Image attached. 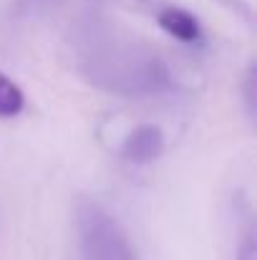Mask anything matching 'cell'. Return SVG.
I'll return each mask as SVG.
<instances>
[{"label":"cell","mask_w":257,"mask_h":260,"mask_svg":"<svg viewBox=\"0 0 257 260\" xmlns=\"http://www.w3.org/2000/svg\"><path fill=\"white\" fill-rule=\"evenodd\" d=\"M164 152V132L154 124H141L121 144V157L131 165H149Z\"/></svg>","instance_id":"3"},{"label":"cell","mask_w":257,"mask_h":260,"mask_svg":"<svg viewBox=\"0 0 257 260\" xmlns=\"http://www.w3.org/2000/svg\"><path fill=\"white\" fill-rule=\"evenodd\" d=\"M157 20H159V25H162L164 33H169L176 41H184V43H194L199 38V33H202L199 20L189 10H184V8H174V5L164 8Z\"/></svg>","instance_id":"4"},{"label":"cell","mask_w":257,"mask_h":260,"mask_svg":"<svg viewBox=\"0 0 257 260\" xmlns=\"http://www.w3.org/2000/svg\"><path fill=\"white\" fill-rule=\"evenodd\" d=\"M81 74L93 86L124 96L154 93L169 84V71L157 53L119 43H106L88 51Z\"/></svg>","instance_id":"1"},{"label":"cell","mask_w":257,"mask_h":260,"mask_svg":"<svg viewBox=\"0 0 257 260\" xmlns=\"http://www.w3.org/2000/svg\"><path fill=\"white\" fill-rule=\"evenodd\" d=\"M25 106V96L23 88L18 86L10 76H5L0 71V119H13L23 111Z\"/></svg>","instance_id":"5"},{"label":"cell","mask_w":257,"mask_h":260,"mask_svg":"<svg viewBox=\"0 0 257 260\" xmlns=\"http://www.w3.org/2000/svg\"><path fill=\"white\" fill-rule=\"evenodd\" d=\"M76 228L84 260H139L121 225L98 202H79Z\"/></svg>","instance_id":"2"},{"label":"cell","mask_w":257,"mask_h":260,"mask_svg":"<svg viewBox=\"0 0 257 260\" xmlns=\"http://www.w3.org/2000/svg\"><path fill=\"white\" fill-rule=\"evenodd\" d=\"M245 91H247V111H250V116L255 114V66L250 69V74H247V84H245Z\"/></svg>","instance_id":"6"},{"label":"cell","mask_w":257,"mask_h":260,"mask_svg":"<svg viewBox=\"0 0 257 260\" xmlns=\"http://www.w3.org/2000/svg\"><path fill=\"white\" fill-rule=\"evenodd\" d=\"M33 10H48V8H53L58 0H25Z\"/></svg>","instance_id":"7"}]
</instances>
